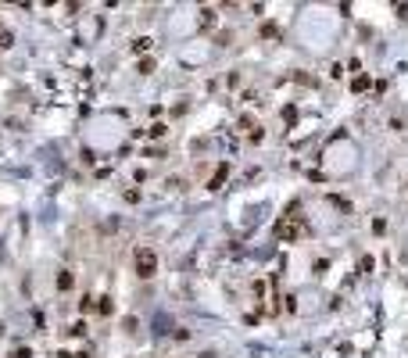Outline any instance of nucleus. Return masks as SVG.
I'll return each mask as SVG.
<instances>
[{
    "label": "nucleus",
    "instance_id": "8",
    "mask_svg": "<svg viewBox=\"0 0 408 358\" xmlns=\"http://www.w3.org/2000/svg\"><path fill=\"white\" fill-rule=\"evenodd\" d=\"M97 312H100V315H111V312H115L111 297H100V301H97Z\"/></svg>",
    "mask_w": 408,
    "mask_h": 358
},
{
    "label": "nucleus",
    "instance_id": "6",
    "mask_svg": "<svg viewBox=\"0 0 408 358\" xmlns=\"http://www.w3.org/2000/svg\"><path fill=\"white\" fill-rule=\"evenodd\" d=\"M351 90H355V93H362V90H369V76H365V72H358V76L351 79Z\"/></svg>",
    "mask_w": 408,
    "mask_h": 358
},
{
    "label": "nucleus",
    "instance_id": "4",
    "mask_svg": "<svg viewBox=\"0 0 408 358\" xmlns=\"http://www.w3.org/2000/svg\"><path fill=\"white\" fill-rule=\"evenodd\" d=\"M226 176H229V165H219V172L208 179V186H211V190H219V186L226 183Z\"/></svg>",
    "mask_w": 408,
    "mask_h": 358
},
{
    "label": "nucleus",
    "instance_id": "12",
    "mask_svg": "<svg viewBox=\"0 0 408 358\" xmlns=\"http://www.w3.org/2000/svg\"><path fill=\"white\" fill-rule=\"evenodd\" d=\"M68 333H72V337H83V333H86V322H75V326H72Z\"/></svg>",
    "mask_w": 408,
    "mask_h": 358
},
{
    "label": "nucleus",
    "instance_id": "10",
    "mask_svg": "<svg viewBox=\"0 0 408 358\" xmlns=\"http://www.w3.org/2000/svg\"><path fill=\"white\" fill-rule=\"evenodd\" d=\"M358 268H362V276H369V272H372V258L365 255V258H362V262H358Z\"/></svg>",
    "mask_w": 408,
    "mask_h": 358
},
{
    "label": "nucleus",
    "instance_id": "9",
    "mask_svg": "<svg viewBox=\"0 0 408 358\" xmlns=\"http://www.w3.org/2000/svg\"><path fill=\"white\" fill-rule=\"evenodd\" d=\"M147 133H150V136H154V140H161L165 133H169V126H165V122H154V126H150Z\"/></svg>",
    "mask_w": 408,
    "mask_h": 358
},
{
    "label": "nucleus",
    "instance_id": "2",
    "mask_svg": "<svg viewBox=\"0 0 408 358\" xmlns=\"http://www.w3.org/2000/svg\"><path fill=\"white\" fill-rule=\"evenodd\" d=\"M272 233H276L283 244H294V240H301V233H305V222L297 215H283L276 226H272Z\"/></svg>",
    "mask_w": 408,
    "mask_h": 358
},
{
    "label": "nucleus",
    "instance_id": "1",
    "mask_svg": "<svg viewBox=\"0 0 408 358\" xmlns=\"http://www.w3.org/2000/svg\"><path fill=\"white\" fill-rule=\"evenodd\" d=\"M133 268H136V276H140V279H150V276L158 272V251L154 247H136Z\"/></svg>",
    "mask_w": 408,
    "mask_h": 358
},
{
    "label": "nucleus",
    "instance_id": "15",
    "mask_svg": "<svg viewBox=\"0 0 408 358\" xmlns=\"http://www.w3.org/2000/svg\"><path fill=\"white\" fill-rule=\"evenodd\" d=\"M75 358H90V355H75Z\"/></svg>",
    "mask_w": 408,
    "mask_h": 358
},
{
    "label": "nucleus",
    "instance_id": "5",
    "mask_svg": "<svg viewBox=\"0 0 408 358\" xmlns=\"http://www.w3.org/2000/svg\"><path fill=\"white\" fill-rule=\"evenodd\" d=\"M279 36V25L276 22H262V40H276Z\"/></svg>",
    "mask_w": 408,
    "mask_h": 358
},
{
    "label": "nucleus",
    "instance_id": "11",
    "mask_svg": "<svg viewBox=\"0 0 408 358\" xmlns=\"http://www.w3.org/2000/svg\"><path fill=\"white\" fill-rule=\"evenodd\" d=\"M372 233H387V222L383 219H372Z\"/></svg>",
    "mask_w": 408,
    "mask_h": 358
},
{
    "label": "nucleus",
    "instance_id": "13",
    "mask_svg": "<svg viewBox=\"0 0 408 358\" xmlns=\"http://www.w3.org/2000/svg\"><path fill=\"white\" fill-rule=\"evenodd\" d=\"M11 358H33V351H29V348H18V351H11Z\"/></svg>",
    "mask_w": 408,
    "mask_h": 358
},
{
    "label": "nucleus",
    "instance_id": "14",
    "mask_svg": "<svg viewBox=\"0 0 408 358\" xmlns=\"http://www.w3.org/2000/svg\"><path fill=\"white\" fill-rule=\"evenodd\" d=\"M201 358H215V355H201Z\"/></svg>",
    "mask_w": 408,
    "mask_h": 358
},
{
    "label": "nucleus",
    "instance_id": "3",
    "mask_svg": "<svg viewBox=\"0 0 408 358\" xmlns=\"http://www.w3.org/2000/svg\"><path fill=\"white\" fill-rule=\"evenodd\" d=\"M72 283H75V272H72V268H61V272H57V290H72Z\"/></svg>",
    "mask_w": 408,
    "mask_h": 358
},
{
    "label": "nucleus",
    "instance_id": "7",
    "mask_svg": "<svg viewBox=\"0 0 408 358\" xmlns=\"http://www.w3.org/2000/svg\"><path fill=\"white\" fill-rule=\"evenodd\" d=\"M150 43H154L150 36H140V40L133 43V54H147V50H150Z\"/></svg>",
    "mask_w": 408,
    "mask_h": 358
}]
</instances>
